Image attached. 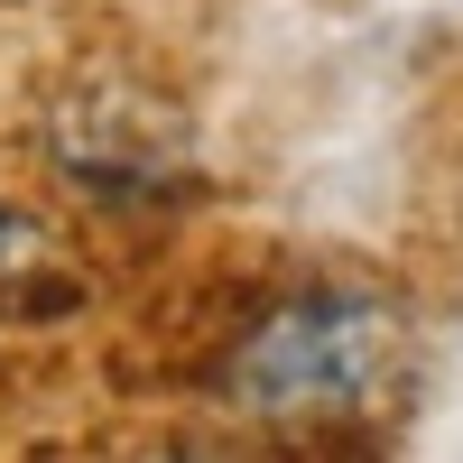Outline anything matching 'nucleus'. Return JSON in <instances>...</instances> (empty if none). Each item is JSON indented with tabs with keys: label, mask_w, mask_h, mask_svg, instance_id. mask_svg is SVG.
I'll list each match as a JSON object with an SVG mask.
<instances>
[{
	"label": "nucleus",
	"mask_w": 463,
	"mask_h": 463,
	"mask_svg": "<svg viewBox=\"0 0 463 463\" xmlns=\"http://www.w3.org/2000/svg\"><path fill=\"white\" fill-rule=\"evenodd\" d=\"M56 167L74 185H93V195L111 204H139V195H176V176H185V130L158 121L148 102L130 93H84L56 121Z\"/></svg>",
	"instance_id": "nucleus-2"
},
{
	"label": "nucleus",
	"mask_w": 463,
	"mask_h": 463,
	"mask_svg": "<svg viewBox=\"0 0 463 463\" xmlns=\"http://www.w3.org/2000/svg\"><path fill=\"white\" fill-rule=\"evenodd\" d=\"M65 260H56V241L37 232L19 204H0V306H37V297H56L65 306Z\"/></svg>",
	"instance_id": "nucleus-3"
},
{
	"label": "nucleus",
	"mask_w": 463,
	"mask_h": 463,
	"mask_svg": "<svg viewBox=\"0 0 463 463\" xmlns=\"http://www.w3.org/2000/svg\"><path fill=\"white\" fill-rule=\"evenodd\" d=\"M408 325L371 288H306L279 316H260L250 343L222 362V399L269 417V427H316V417H362L399 390Z\"/></svg>",
	"instance_id": "nucleus-1"
}]
</instances>
